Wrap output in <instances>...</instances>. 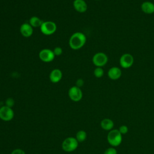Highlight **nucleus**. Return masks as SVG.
Wrapping results in <instances>:
<instances>
[{
    "label": "nucleus",
    "instance_id": "obj_18",
    "mask_svg": "<svg viewBox=\"0 0 154 154\" xmlns=\"http://www.w3.org/2000/svg\"><path fill=\"white\" fill-rule=\"evenodd\" d=\"M94 76L96 78H100L102 77L104 75V71L102 69V67H96V68L94 69V72H93Z\"/></svg>",
    "mask_w": 154,
    "mask_h": 154
},
{
    "label": "nucleus",
    "instance_id": "obj_11",
    "mask_svg": "<svg viewBox=\"0 0 154 154\" xmlns=\"http://www.w3.org/2000/svg\"><path fill=\"white\" fill-rule=\"evenodd\" d=\"M20 32L24 37H29L33 33V28L29 23H24L20 26Z\"/></svg>",
    "mask_w": 154,
    "mask_h": 154
},
{
    "label": "nucleus",
    "instance_id": "obj_7",
    "mask_svg": "<svg viewBox=\"0 0 154 154\" xmlns=\"http://www.w3.org/2000/svg\"><path fill=\"white\" fill-rule=\"evenodd\" d=\"M14 116L12 108H10L6 105L2 106L0 108V119L4 122L11 121Z\"/></svg>",
    "mask_w": 154,
    "mask_h": 154
},
{
    "label": "nucleus",
    "instance_id": "obj_17",
    "mask_svg": "<svg viewBox=\"0 0 154 154\" xmlns=\"http://www.w3.org/2000/svg\"><path fill=\"white\" fill-rule=\"evenodd\" d=\"M75 138L78 142H83L87 138V133L84 130H80L77 132Z\"/></svg>",
    "mask_w": 154,
    "mask_h": 154
},
{
    "label": "nucleus",
    "instance_id": "obj_15",
    "mask_svg": "<svg viewBox=\"0 0 154 154\" xmlns=\"http://www.w3.org/2000/svg\"><path fill=\"white\" fill-rule=\"evenodd\" d=\"M114 122L108 118H105L103 119V120H101L100 122V126L101 128L106 131H109L112 129H113L114 128Z\"/></svg>",
    "mask_w": 154,
    "mask_h": 154
},
{
    "label": "nucleus",
    "instance_id": "obj_9",
    "mask_svg": "<svg viewBox=\"0 0 154 154\" xmlns=\"http://www.w3.org/2000/svg\"><path fill=\"white\" fill-rule=\"evenodd\" d=\"M38 57L41 61L45 63H49L54 60L55 55L53 51L49 49H43L40 51Z\"/></svg>",
    "mask_w": 154,
    "mask_h": 154
},
{
    "label": "nucleus",
    "instance_id": "obj_16",
    "mask_svg": "<svg viewBox=\"0 0 154 154\" xmlns=\"http://www.w3.org/2000/svg\"><path fill=\"white\" fill-rule=\"evenodd\" d=\"M43 22L37 16H32L29 20V23L32 28L40 27Z\"/></svg>",
    "mask_w": 154,
    "mask_h": 154
},
{
    "label": "nucleus",
    "instance_id": "obj_21",
    "mask_svg": "<svg viewBox=\"0 0 154 154\" xmlns=\"http://www.w3.org/2000/svg\"><path fill=\"white\" fill-rule=\"evenodd\" d=\"M14 105V100L13 98L11 97H8L5 100V105L10 107L12 108Z\"/></svg>",
    "mask_w": 154,
    "mask_h": 154
},
{
    "label": "nucleus",
    "instance_id": "obj_14",
    "mask_svg": "<svg viewBox=\"0 0 154 154\" xmlns=\"http://www.w3.org/2000/svg\"><path fill=\"white\" fill-rule=\"evenodd\" d=\"M141 11L147 14L154 13V3L150 1H144L141 5Z\"/></svg>",
    "mask_w": 154,
    "mask_h": 154
},
{
    "label": "nucleus",
    "instance_id": "obj_25",
    "mask_svg": "<svg viewBox=\"0 0 154 154\" xmlns=\"http://www.w3.org/2000/svg\"><path fill=\"white\" fill-rule=\"evenodd\" d=\"M1 103H0V108H1Z\"/></svg>",
    "mask_w": 154,
    "mask_h": 154
},
{
    "label": "nucleus",
    "instance_id": "obj_24",
    "mask_svg": "<svg viewBox=\"0 0 154 154\" xmlns=\"http://www.w3.org/2000/svg\"><path fill=\"white\" fill-rule=\"evenodd\" d=\"M84 84V81L81 78L77 79V81H76V86H77L78 87H79V88H81L82 86H83Z\"/></svg>",
    "mask_w": 154,
    "mask_h": 154
},
{
    "label": "nucleus",
    "instance_id": "obj_13",
    "mask_svg": "<svg viewBox=\"0 0 154 154\" xmlns=\"http://www.w3.org/2000/svg\"><path fill=\"white\" fill-rule=\"evenodd\" d=\"M63 73L59 69H53L49 74V79L52 83H57L61 81Z\"/></svg>",
    "mask_w": 154,
    "mask_h": 154
},
{
    "label": "nucleus",
    "instance_id": "obj_2",
    "mask_svg": "<svg viewBox=\"0 0 154 154\" xmlns=\"http://www.w3.org/2000/svg\"><path fill=\"white\" fill-rule=\"evenodd\" d=\"M123 137L118 129H112L109 131L107 135L108 143L112 147H117L121 144Z\"/></svg>",
    "mask_w": 154,
    "mask_h": 154
},
{
    "label": "nucleus",
    "instance_id": "obj_3",
    "mask_svg": "<svg viewBox=\"0 0 154 154\" xmlns=\"http://www.w3.org/2000/svg\"><path fill=\"white\" fill-rule=\"evenodd\" d=\"M79 142L76 138L73 137H67L64 140L62 143V149L67 152H71L75 150L78 146Z\"/></svg>",
    "mask_w": 154,
    "mask_h": 154
},
{
    "label": "nucleus",
    "instance_id": "obj_6",
    "mask_svg": "<svg viewBox=\"0 0 154 154\" xmlns=\"http://www.w3.org/2000/svg\"><path fill=\"white\" fill-rule=\"evenodd\" d=\"M134 63V57L129 53H125L121 55L119 59V64L123 69H129L132 66Z\"/></svg>",
    "mask_w": 154,
    "mask_h": 154
},
{
    "label": "nucleus",
    "instance_id": "obj_10",
    "mask_svg": "<svg viewBox=\"0 0 154 154\" xmlns=\"http://www.w3.org/2000/svg\"><path fill=\"white\" fill-rule=\"evenodd\" d=\"M122 70L119 67H112L109 69L107 75L108 78L113 81L119 79L122 76Z\"/></svg>",
    "mask_w": 154,
    "mask_h": 154
},
{
    "label": "nucleus",
    "instance_id": "obj_8",
    "mask_svg": "<svg viewBox=\"0 0 154 154\" xmlns=\"http://www.w3.org/2000/svg\"><path fill=\"white\" fill-rule=\"evenodd\" d=\"M68 95L72 100L78 102L82 98V91L79 87H78L76 85L72 86L68 91Z\"/></svg>",
    "mask_w": 154,
    "mask_h": 154
},
{
    "label": "nucleus",
    "instance_id": "obj_20",
    "mask_svg": "<svg viewBox=\"0 0 154 154\" xmlns=\"http://www.w3.org/2000/svg\"><path fill=\"white\" fill-rule=\"evenodd\" d=\"M103 154H117V151L114 147H111L106 149Z\"/></svg>",
    "mask_w": 154,
    "mask_h": 154
},
{
    "label": "nucleus",
    "instance_id": "obj_22",
    "mask_svg": "<svg viewBox=\"0 0 154 154\" xmlns=\"http://www.w3.org/2000/svg\"><path fill=\"white\" fill-rule=\"evenodd\" d=\"M53 52L54 53V55L55 56H60L63 53V49L59 47V46H57V47H55L54 50H53Z\"/></svg>",
    "mask_w": 154,
    "mask_h": 154
},
{
    "label": "nucleus",
    "instance_id": "obj_4",
    "mask_svg": "<svg viewBox=\"0 0 154 154\" xmlns=\"http://www.w3.org/2000/svg\"><path fill=\"white\" fill-rule=\"evenodd\" d=\"M108 61V57L106 54L99 52L95 54L92 58V62L96 67H102L105 66Z\"/></svg>",
    "mask_w": 154,
    "mask_h": 154
},
{
    "label": "nucleus",
    "instance_id": "obj_12",
    "mask_svg": "<svg viewBox=\"0 0 154 154\" xmlns=\"http://www.w3.org/2000/svg\"><path fill=\"white\" fill-rule=\"evenodd\" d=\"M73 6L75 10L81 13L87 11L88 6L84 0H75L73 2Z\"/></svg>",
    "mask_w": 154,
    "mask_h": 154
},
{
    "label": "nucleus",
    "instance_id": "obj_26",
    "mask_svg": "<svg viewBox=\"0 0 154 154\" xmlns=\"http://www.w3.org/2000/svg\"><path fill=\"white\" fill-rule=\"evenodd\" d=\"M96 1H99V0H96Z\"/></svg>",
    "mask_w": 154,
    "mask_h": 154
},
{
    "label": "nucleus",
    "instance_id": "obj_19",
    "mask_svg": "<svg viewBox=\"0 0 154 154\" xmlns=\"http://www.w3.org/2000/svg\"><path fill=\"white\" fill-rule=\"evenodd\" d=\"M118 130L119 131V132H120V134L122 135H125V134L128 133V132L129 131V129H128V127L126 125H122L119 127Z\"/></svg>",
    "mask_w": 154,
    "mask_h": 154
},
{
    "label": "nucleus",
    "instance_id": "obj_1",
    "mask_svg": "<svg viewBox=\"0 0 154 154\" xmlns=\"http://www.w3.org/2000/svg\"><path fill=\"white\" fill-rule=\"evenodd\" d=\"M86 41L87 38L84 33L81 32H76L70 36L69 45L72 49L78 50L84 46Z\"/></svg>",
    "mask_w": 154,
    "mask_h": 154
},
{
    "label": "nucleus",
    "instance_id": "obj_23",
    "mask_svg": "<svg viewBox=\"0 0 154 154\" xmlns=\"http://www.w3.org/2000/svg\"><path fill=\"white\" fill-rule=\"evenodd\" d=\"M11 154H25V152L21 149H15L11 152Z\"/></svg>",
    "mask_w": 154,
    "mask_h": 154
},
{
    "label": "nucleus",
    "instance_id": "obj_5",
    "mask_svg": "<svg viewBox=\"0 0 154 154\" xmlns=\"http://www.w3.org/2000/svg\"><path fill=\"white\" fill-rule=\"evenodd\" d=\"M57 28L56 23L52 21L43 22L40 27L41 32L46 35L53 34L57 31Z\"/></svg>",
    "mask_w": 154,
    "mask_h": 154
}]
</instances>
